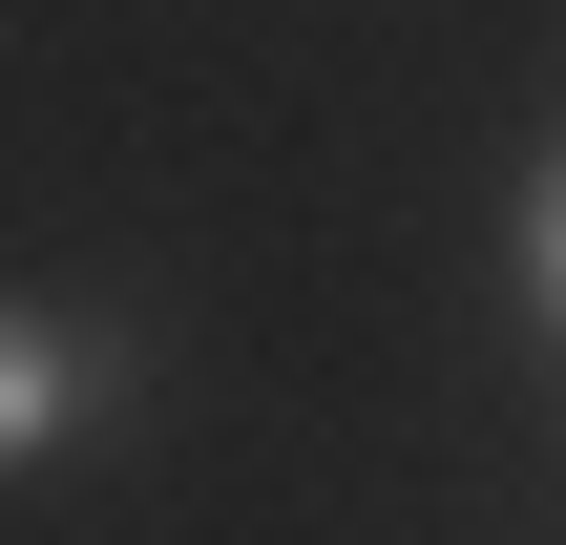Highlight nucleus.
Wrapping results in <instances>:
<instances>
[{"instance_id": "obj_1", "label": "nucleus", "mask_w": 566, "mask_h": 545, "mask_svg": "<svg viewBox=\"0 0 566 545\" xmlns=\"http://www.w3.org/2000/svg\"><path fill=\"white\" fill-rule=\"evenodd\" d=\"M63 420H84V378H63V336H42V315H0V462H42Z\"/></svg>"}, {"instance_id": "obj_2", "label": "nucleus", "mask_w": 566, "mask_h": 545, "mask_svg": "<svg viewBox=\"0 0 566 545\" xmlns=\"http://www.w3.org/2000/svg\"><path fill=\"white\" fill-rule=\"evenodd\" d=\"M525 294H546V336H566V147H546V189H525Z\"/></svg>"}]
</instances>
